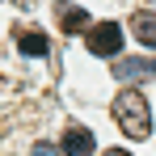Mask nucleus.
I'll return each instance as SVG.
<instances>
[{
  "label": "nucleus",
  "instance_id": "nucleus-1",
  "mask_svg": "<svg viewBox=\"0 0 156 156\" xmlns=\"http://www.w3.org/2000/svg\"><path fill=\"white\" fill-rule=\"evenodd\" d=\"M114 122L122 127V135L131 139H148L152 135V110H148V97L139 89H127L114 97Z\"/></svg>",
  "mask_w": 156,
  "mask_h": 156
},
{
  "label": "nucleus",
  "instance_id": "nucleus-2",
  "mask_svg": "<svg viewBox=\"0 0 156 156\" xmlns=\"http://www.w3.org/2000/svg\"><path fill=\"white\" fill-rule=\"evenodd\" d=\"M84 47L93 55H101V59H114V55L122 51V26H114V21H101V26H93L84 34Z\"/></svg>",
  "mask_w": 156,
  "mask_h": 156
},
{
  "label": "nucleus",
  "instance_id": "nucleus-3",
  "mask_svg": "<svg viewBox=\"0 0 156 156\" xmlns=\"http://www.w3.org/2000/svg\"><path fill=\"white\" fill-rule=\"evenodd\" d=\"M93 144H97V139H93V131H89V127H68L59 148H63L68 156H89V152H93Z\"/></svg>",
  "mask_w": 156,
  "mask_h": 156
},
{
  "label": "nucleus",
  "instance_id": "nucleus-4",
  "mask_svg": "<svg viewBox=\"0 0 156 156\" xmlns=\"http://www.w3.org/2000/svg\"><path fill=\"white\" fill-rule=\"evenodd\" d=\"M114 76L118 80H148V76H156V55L152 59H118L114 63Z\"/></svg>",
  "mask_w": 156,
  "mask_h": 156
},
{
  "label": "nucleus",
  "instance_id": "nucleus-5",
  "mask_svg": "<svg viewBox=\"0 0 156 156\" xmlns=\"http://www.w3.org/2000/svg\"><path fill=\"white\" fill-rule=\"evenodd\" d=\"M17 47H21V55H38V59L51 51V42H47L42 30H17Z\"/></svg>",
  "mask_w": 156,
  "mask_h": 156
},
{
  "label": "nucleus",
  "instance_id": "nucleus-6",
  "mask_svg": "<svg viewBox=\"0 0 156 156\" xmlns=\"http://www.w3.org/2000/svg\"><path fill=\"white\" fill-rule=\"evenodd\" d=\"M59 26L68 30V34H76V30H89V13L80 9V4H59Z\"/></svg>",
  "mask_w": 156,
  "mask_h": 156
},
{
  "label": "nucleus",
  "instance_id": "nucleus-7",
  "mask_svg": "<svg viewBox=\"0 0 156 156\" xmlns=\"http://www.w3.org/2000/svg\"><path fill=\"white\" fill-rule=\"evenodd\" d=\"M135 38L139 42H148V47H156V13H135Z\"/></svg>",
  "mask_w": 156,
  "mask_h": 156
},
{
  "label": "nucleus",
  "instance_id": "nucleus-8",
  "mask_svg": "<svg viewBox=\"0 0 156 156\" xmlns=\"http://www.w3.org/2000/svg\"><path fill=\"white\" fill-rule=\"evenodd\" d=\"M34 156H59V152H55L51 144H38V148H34Z\"/></svg>",
  "mask_w": 156,
  "mask_h": 156
},
{
  "label": "nucleus",
  "instance_id": "nucleus-9",
  "mask_svg": "<svg viewBox=\"0 0 156 156\" xmlns=\"http://www.w3.org/2000/svg\"><path fill=\"white\" fill-rule=\"evenodd\" d=\"M101 156H131V152H122V148H110V152H101Z\"/></svg>",
  "mask_w": 156,
  "mask_h": 156
}]
</instances>
